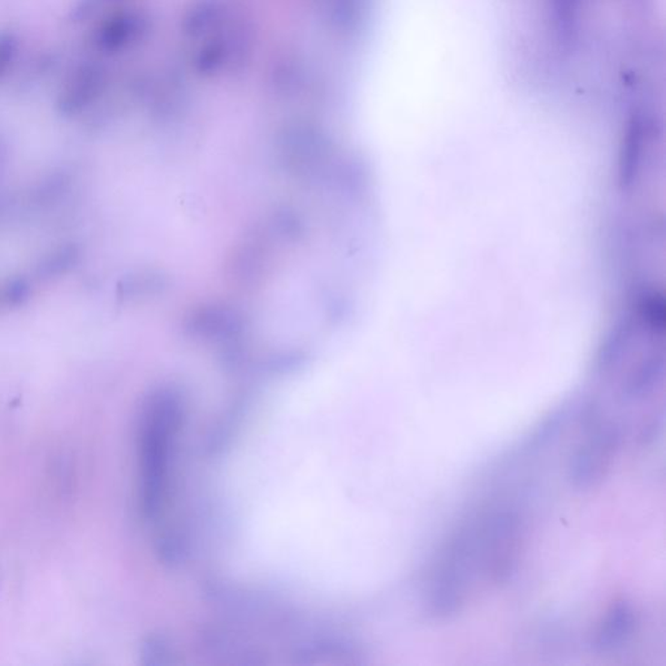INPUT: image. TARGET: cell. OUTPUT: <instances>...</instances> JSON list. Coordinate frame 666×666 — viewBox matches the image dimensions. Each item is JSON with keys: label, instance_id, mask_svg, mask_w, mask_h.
Segmentation results:
<instances>
[{"label": "cell", "instance_id": "5b68a950", "mask_svg": "<svg viewBox=\"0 0 666 666\" xmlns=\"http://www.w3.org/2000/svg\"><path fill=\"white\" fill-rule=\"evenodd\" d=\"M30 284L25 277H14L3 285L0 291V301L5 306L17 307L29 300Z\"/></svg>", "mask_w": 666, "mask_h": 666}, {"label": "cell", "instance_id": "7a4b0ae2", "mask_svg": "<svg viewBox=\"0 0 666 666\" xmlns=\"http://www.w3.org/2000/svg\"><path fill=\"white\" fill-rule=\"evenodd\" d=\"M584 440L572 451L566 478L575 491L589 492L604 483L619 452L621 433L613 422L605 421L596 410L583 417Z\"/></svg>", "mask_w": 666, "mask_h": 666}, {"label": "cell", "instance_id": "277c9868", "mask_svg": "<svg viewBox=\"0 0 666 666\" xmlns=\"http://www.w3.org/2000/svg\"><path fill=\"white\" fill-rule=\"evenodd\" d=\"M80 262V248L75 244L59 246L50 254L42 258L37 267L39 279L51 280L60 277L74 270Z\"/></svg>", "mask_w": 666, "mask_h": 666}, {"label": "cell", "instance_id": "8992f818", "mask_svg": "<svg viewBox=\"0 0 666 666\" xmlns=\"http://www.w3.org/2000/svg\"><path fill=\"white\" fill-rule=\"evenodd\" d=\"M0 305H2V301H0Z\"/></svg>", "mask_w": 666, "mask_h": 666}, {"label": "cell", "instance_id": "3957f363", "mask_svg": "<svg viewBox=\"0 0 666 666\" xmlns=\"http://www.w3.org/2000/svg\"><path fill=\"white\" fill-rule=\"evenodd\" d=\"M639 628L637 608L626 599H619L600 621L592 644L602 653L616 652L632 641Z\"/></svg>", "mask_w": 666, "mask_h": 666}, {"label": "cell", "instance_id": "6da1fadb", "mask_svg": "<svg viewBox=\"0 0 666 666\" xmlns=\"http://www.w3.org/2000/svg\"><path fill=\"white\" fill-rule=\"evenodd\" d=\"M479 563L482 578L502 586L513 580L526 547V526L521 515L511 509L476 518Z\"/></svg>", "mask_w": 666, "mask_h": 666}]
</instances>
